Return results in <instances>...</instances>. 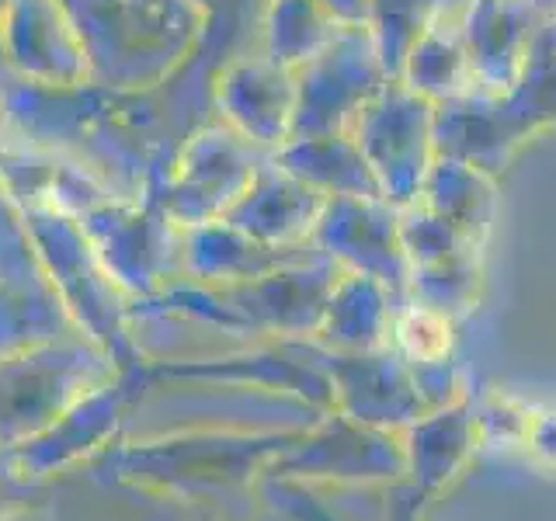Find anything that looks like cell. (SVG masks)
<instances>
[{"instance_id": "6da1fadb", "label": "cell", "mask_w": 556, "mask_h": 521, "mask_svg": "<svg viewBox=\"0 0 556 521\" xmlns=\"http://www.w3.org/2000/svg\"><path fill=\"white\" fill-rule=\"evenodd\" d=\"M365 161L372 164L382 195L393 202H417L425 174L434 164V104L414 94L407 84L390 87L365 104ZM358 139V143H362Z\"/></svg>"}, {"instance_id": "7a4b0ae2", "label": "cell", "mask_w": 556, "mask_h": 521, "mask_svg": "<svg viewBox=\"0 0 556 521\" xmlns=\"http://www.w3.org/2000/svg\"><path fill=\"white\" fill-rule=\"evenodd\" d=\"M543 17L532 0H466L463 42L473 66V94H504L521 77Z\"/></svg>"}, {"instance_id": "3957f363", "label": "cell", "mask_w": 556, "mask_h": 521, "mask_svg": "<svg viewBox=\"0 0 556 521\" xmlns=\"http://www.w3.org/2000/svg\"><path fill=\"white\" fill-rule=\"evenodd\" d=\"M463 4L466 0H452V4L434 8L425 28L410 42L404 63H400L396 80L407 84L414 94L428 98L431 104L477 91L473 66H469L463 42Z\"/></svg>"}, {"instance_id": "277c9868", "label": "cell", "mask_w": 556, "mask_h": 521, "mask_svg": "<svg viewBox=\"0 0 556 521\" xmlns=\"http://www.w3.org/2000/svg\"><path fill=\"white\" fill-rule=\"evenodd\" d=\"M494 199H497L494 174H486L466 161H456V156H434V164L425 174L421 195H417V202L428 205L442 219H448L473 243L491 226Z\"/></svg>"}, {"instance_id": "5b68a950", "label": "cell", "mask_w": 556, "mask_h": 521, "mask_svg": "<svg viewBox=\"0 0 556 521\" xmlns=\"http://www.w3.org/2000/svg\"><path fill=\"white\" fill-rule=\"evenodd\" d=\"M400 341H404L417 358H439L448 347L445 317L431 309H414L400 320Z\"/></svg>"}, {"instance_id": "8992f818", "label": "cell", "mask_w": 556, "mask_h": 521, "mask_svg": "<svg viewBox=\"0 0 556 521\" xmlns=\"http://www.w3.org/2000/svg\"><path fill=\"white\" fill-rule=\"evenodd\" d=\"M532 8L543 17V25H556V0H532Z\"/></svg>"}]
</instances>
